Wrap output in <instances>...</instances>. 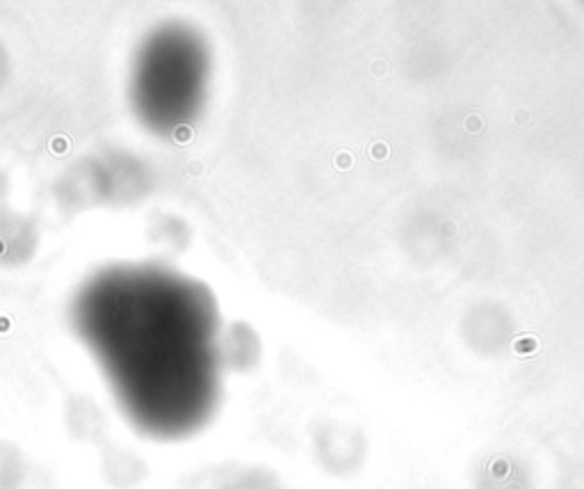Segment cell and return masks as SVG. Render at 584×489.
I'll return each instance as SVG.
<instances>
[{
	"instance_id": "obj_3",
	"label": "cell",
	"mask_w": 584,
	"mask_h": 489,
	"mask_svg": "<svg viewBox=\"0 0 584 489\" xmlns=\"http://www.w3.org/2000/svg\"><path fill=\"white\" fill-rule=\"evenodd\" d=\"M100 473H103V480L110 487L133 489L144 483V478L148 476V466L144 464V459L139 455H135L128 448L110 446L103 453Z\"/></svg>"
},
{
	"instance_id": "obj_5",
	"label": "cell",
	"mask_w": 584,
	"mask_h": 489,
	"mask_svg": "<svg viewBox=\"0 0 584 489\" xmlns=\"http://www.w3.org/2000/svg\"><path fill=\"white\" fill-rule=\"evenodd\" d=\"M23 478H28L23 455L9 443H0V489H18Z\"/></svg>"
},
{
	"instance_id": "obj_1",
	"label": "cell",
	"mask_w": 584,
	"mask_h": 489,
	"mask_svg": "<svg viewBox=\"0 0 584 489\" xmlns=\"http://www.w3.org/2000/svg\"><path fill=\"white\" fill-rule=\"evenodd\" d=\"M203 76H206V53L201 46H196L194 37L189 32L167 30L153 37L151 46H146V50L142 53L139 66H135V85H133L135 105L146 107L144 112L146 117L153 110L155 101H167L169 105L167 126L176 128L183 124L178 117V107L185 121L194 117L196 105L201 103L199 92L203 87V80H201ZM162 121H165V114H162Z\"/></svg>"
},
{
	"instance_id": "obj_2",
	"label": "cell",
	"mask_w": 584,
	"mask_h": 489,
	"mask_svg": "<svg viewBox=\"0 0 584 489\" xmlns=\"http://www.w3.org/2000/svg\"><path fill=\"white\" fill-rule=\"evenodd\" d=\"M66 430L78 441L98 443L107 432V418L98 405L87 395H76L66 402Z\"/></svg>"
},
{
	"instance_id": "obj_6",
	"label": "cell",
	"mask_w": 584,
	"mask_h": 489,
	"mask_svg": "<svg viewBox=\"0 0 584 489\" xmlns=\"http://www.w3.org/2000/svg\"><path fill=\"white\" fill-rule=\"evenodd\" d=\"M537 347V341L534 339H520V343H516V350L518 352H527V350H534Z\"/></svg>"
},
{
	"instance_id": "obj_4",
	"label": "cell",
	"mask_w": 584,
	"mask_h": 489,
	"mask_svg": "<svg viewBox=\"0 0 584 489\" xmlns=\"http://www.w3.org/2000/svg\"><path fill=\"white\" fill-rule=\"evenodd\" d=\"M217 489H285L281 478L265 466H242L222 476Z\"/></svg>"
},
{
	"instance_id": "obj_7",
	"label": "cell",
	"mask_w": 584,
	"mask_h": 489,
	"mask_svg": "<svg viewBox=\"0 0 584 489\" xmlns=\"http://www.w3.org/2000/svg\"><path fill=\"white\" fill-rule=\"evenodd\" d=\"M466 128H468L470 133H472V131H479V128H482V119H479L477 114H470V117L466 119Z\"/></svg>"
}]
</instances>
